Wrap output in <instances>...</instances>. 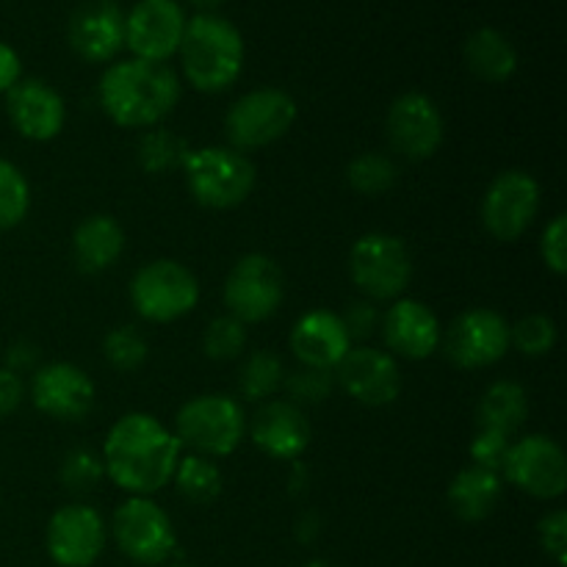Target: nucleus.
<instances>
[{"label": "nucleus", "instance_id": "nucleus-13", "mask_svg": "<svg viewBox=\"0 0 567 567\" xmlns=\"http://www.w3.org/2000/svg\"><path fill=\"white\" fill-rule=\"evenodd\" d=\"M385 131L399 155L410 161H426L441 150L446 122L430 94L404 92L388 109Z\"/></svg>", "mask_w": 567, "mask_h": 567}, {"label": "nucleus", "instance_id": "nucleus-29", "mask_svg": "<svg viewBox=\"0 0 567 567\" xmlns=\"http://www.w3.org/2000/svg\"><path fill=\"white\" fill-rule=\"evenodd\" d=\"M177 493L192 504H210L221 493V471L216 463L203 454H186L177 460L175 476Z\"/></svg>", "mask_w": 567, "mask_h": 567}, {"label": "nucleus", "instance_id": "nucleus-1", "mask_svg": "<svg viewBox=\"0 0 567 567\" xmlns=\"http://www.w3.org/2000/svg\"><path fill=\"white\" fill-rule=\"evenodd\" d=\"M181 441L155 415L127 413L109 430L103 468L131 496H150L169 485L181 460Z\"/></svg>", "mask_w": 567, "mask_h": 567}, {"label": "nucleus", "instance_id": "nucleus-12", "mask_svg": "<svg viewBox=\"0 0 567 567\" xmlns=\"http://www.w3.org/2000/svg\"><path fill=\"white\" fill-rule=\"evenodd\" d=\"M540 210V183L520 169L502 172L482 197V225L498 241H518Z\"/></svg>", "mask_w": 567, "mask_h": 567}, {"label": "nucleus", "instance_id": "nucleus-34", "mask_svg": "<svg viewBox=\"0 0 567 567\" xmlns=\"http://www.w3.org/2000/svg\"><path fill=\"white\" fill-rule=\"evenodd\" d=\"M509 347H515L526 358H543L557 347V324L551 316H524L520 321L509 324Z\"/></svg>", "mask_w": 567, "mask_h": 567}, {"label": "nucleus", "instance_id": "nucleus-41", "mask_svg": "<svg viewBox=\"0 0 567 567\" xmlns=\"http://www.w3.org/2000/svg\"><path fill=\"white\" fill-rule=\"evenodd\" d=\"M540 532V546L548 557L559 567L567 565V513L565 509H554L537 526Z\"/></svg>", "mask_w": 567, "mask_h": 567}, {"label": "nucleus", "instance_id": "nucleus-47", "mask_svg": "<svg viewBox=\"0 0 567 567\" xmlns=\"http://www.w3.org/2000/svg\"><path fill=\"white\" fill-rule=\"evenodd\" d=\"M169 567H192V565H169Z\"/></svg>", "mask_w": 567, "mask_h": 567}, {"label": "nucleus", "instance_id": "nucleus-8", "mask_svg": "<svg viewBox=\"0 0 567 567\" xmlns=\"http://www.w3.org/2000/svg\"><path fill=\"white\" fill-rule=\"evenodd\" d=\"M349 275L369 299H396L413 277V258L402 238L365 233L349 252Z\"/></svg>", "mask_w": 567, "mask_h": 567}, {"label": "nucleus", "instance_id": "nucleus-37", "mask_svg": "<svg viewBox=\"0 0 567 567\" xmlns=\"http://www.w3.org/2000/svg\"><path fill=\"white\" fill-rule=\"evenodd\" d=\"M105 476L103 457H97L89 449H72L61 463V482L72 493H89L100 485Z\"/></svg>", "mask_w": 567, "mask_h": 567}, {"label": "nucleus", "instance_id": "nucleus-39", "mask_svg": "<svg viewBox=\"0 0 567 567\" xmlns=\"http://www.w3.org/2000/svg\"><path fill=\"white\" fill-rule=\"evenodd\" d=\"M540 255L546 269H551L554 275L563 277L567 271V219L565 214L554 216L548 221V227L543 230L540 238Z\"/></svg>", "mask_w": 567, "mask_h": 567}, {"label": "nucleus", "instance_id": "nucleus-14", "mask_svg": "<svg viewBox=\"0 0 567 567\" xmlns=\"http://www.w3.org/2000/svg\"><path fill=\"white\" fill-rule=\"evenodd\" d=\"M509 352V321L491 308L460 313L446 330V358L465 371L496 365Z\"/></svg>", "mask_w": 567, "mask_h": 567}, {"label": "nucleus", "instance_id": "nucleus-7", "mask_svg": "<svg viewBox=\"0 0 567 567\" xmlns=\"http://www.w3.org/2000/svg\"><path fill=\"white\" fill-rule=\"evenodd\" d=\"M131 302L142 319L166 324L192 313L199 302V282L183 264L169 258L142 266L131 280Z\"/></svg>", "mask_w": 567, "mask_h": 567}, {"label": "nucleus", "instance_id": "nucleus-40", "mask_svg": "<svg viewBox=\"0 0 567 567\" xmlns=\"http://www.w3.org/2000/svg\"><path fill=\"white\" fill-rule=\"evenodd\" d=\"M341 321L349 341L363 343L365 338H371L377 330H380L382 316L377 313V308L369 302V299H358V302L347 305V310L341 313Z\"/></svg>", "mask_w": 567, "mask_h": 567}, {"label": "nucleus", "instance_id": "nucleus-6", "mask_svg": "<svg viewBox=\"0 0 567 567\" xmlns=\"http://www.w3.org/2000/svg\"><path fill=\"white\" fill-rule=\"evenodd\" d=\"M297 122V103L288 92L275 86L252 89L230 105L225 133L233 150H260L280 142Z\"/></svg>", "mask_w": 567, "mask_h": 567}, {"label": "nucleus", "instance_id": "nucleus-4", "mask_svg": "<svg viewBox=\"0 0 567 567\" xmlns=\"http://www.w3.org/2000/svg\"><path fill=\"white\" fill-rule=\"evenodd\" d=\"M183 175L192 197L214 210L238 208L258 183L252 161L233 147L192 150L183 164Z\"/></svg>", "mask_w": 567, "mask_h": 567}, {"label": "nucleus", "instance_id": "nucleus-3", "mask_svg": "<svg viewBox=\"0 0 567 567\" xmlns=\"http://www.w3.org/2000/svg\"><path fill=\"white\" fill-rule=\"evenodd\" d=\"M183 75L197 92L216 94L230 89L244 70V37L227 17L199 11L186 20L181 39Z\"/></svg>", "mask_w": 567, "mask_h": 567}, {"label": "nucleus", "instance_id": "nucleus-2", "mask_svg": "<svg viewBox=\"0 0 567 567\" xmlns=\"http://www.w3.org/2000/svg\"><path fill=\"white\" fill-rule=\"evenodd\" d=\"M181 100V78L144 59L114 61L100 78V105L120 127H158Z\"/></svg>", "mask_w": 567, "mask_h": 567}, {"label": "nucleus", "instance_id": "nucleus-22", "mask_svg": "<svg viewBox=\"0 0 567 567\" xmlns=\"http://www.w3.org/2000/svg\"><path fill=\"white\" fill-rule=\"evenodd\" d=\"M388 349L399 358L426 360L441 343V321L419 299H396L380 321Z\"/></svg>", "mask_w": 567, "mask_h": 567}, {"label": "nucleus", "instance_id": "nucleus-31", "mask_svg": "<svg viewBox=\"0 0 567 567\" xmlns=\"http://www.w3.org/2000/svg\"><path fill=\"white\" fill-rule=\"evenodd\" d=\"M396 177V161L382 153H360L347 166L349 186L365 197H380V194L391 192Z\"/></svg>", "mask_w": 567, "mask_h": 567}, {"label": "nucleus", "instance_id": "nucleus-30", "mask_svg": "<svg viewBox=\"0 0 567 567\" xmlns=\"http://www.w3.org/2000/svg\"><path fill=\"white\" fill-rule=\"evenodd\" d=\"M188 153L192 147L177 133L166 127H150L138 142V166L147 175H166L172 169H183Z\"/></svg>", "mask_w": 567, "mask_h": 567}, {"label": "nucleus", "instance_id": "nucleus-35", "mask_svg": "<svg viewBox=\"0 0 567 567\" xmlns=\"http://www.w3.org/2000/svg\"><path fill=\"white\" fill-rule=\"evenodd\" d=\"M244 347H247V330H244L241 321L233 319L230 313L219 316V319H214L205 327L203 349L210 360H219V363L236 360L241 358Z\"/></svg>", "mask_w": 567, "mask_h": 567}, {"label": "nucleus", "instance_id": "nucleus-43", "mask_svg": "<svg viewBox=\"0 0 567 567\" xmlns=\"http://www.w3.org/2000/svg\"><path fill=\"white\" fill-rule=\"evenodd\" d=\"M17 81H22V64L20 55L11 44L0 42V94L9 92Z\"/></svg>", "mask_w": 567, "mask_h": 567}, {"label": "nucleus", "instance_id": "nucleus-20", "mask_svg": "<svg viewBox=\"0 0 567 567\" xmlns=\"http://www.w3.org/2000/svg\"><path fill=\"white\" fill-rule=\"evenodd\" d=\"M6 114L14 131L28 142H50L64 131V97L37 78L17 81L6 92Z\"/></svg>", "mask_w": 567, "mask_h": 567}, {"label": "nucleus", "instance_id": "nucleus-27", "mask_svg": "<svg viewBox=\"0 0 567 567\" xmlns=\"http://www.w3.org/2000/svg\"><path fill=\"white\" fill-rule=\"evenodd\" d=\"M526 415H529V396L524 385L509 380L493 382L476 408V421L482 430H496L507 437H513L524 426Z\"/></svg>", "mask_w": 567, "mask_h": 567}, {"label": "nucleus", "instance_id": "nucleus-28", "mask_svg": "<svg viewBox=\"0 0 567 567\" xmlns=\"http://www.w3.org/2000/svg\"><path fill=\"white\" fill-rule=\"evenodd\" d=\"M282 380H286V365L269 349H258L244 360L241 371H238V391L247 402H269L277 391H280Z\"/></svg>", "mask_w": 567, "mask_h": 567}, {"label": "nucleus", "instance_id": "nucleus-33", "mask_svg": "<svg viewBox=\"0 0 567 567\" xmlns=\"http://www.w3.org/2000/svg\"><path fill=\"white\" fill-rule=\"evenodd\" d=\"M103 358L109 360L111 369L131 374V371L142 369L150 358V343L136 327H114L109 336L103 338Z\"/></svg>", "mask_w": 567, "mask_h": 567}, {"label": "nucleus", "instance_id": "nucleus-9", "mask_svg": "<svg viewBox=\"0 0 567 567\" xmlns=\"http://www.w3.org/2000/svg\"><path fill=\"white\" fill-rule=\"evenodd\" d=\"M114 540L120 551L138 565L166 563L177 548L169 515L150 496H131L116 507Z\"/></svg>", "mask_w": 567, "mask_h": 567}, {"label": "nucleus", "instance_id": "nucleus-44", "mask_svg": "<svg viewBox=\"0 0 567 567\" xmlns=\"http://www.w3.org/2000/svg\"><path fill=\"white\" fill-rule=\"evenodd\" d=\"M39 360V349L28 341H17L9 347V354H6V369L20 374V371L33 369Z\"/></svg>", "mask_w": 567, "mask_h": 567}, {"label": "nucleus", "instance_id": "nucleus-24", "mask_svg": "<svg viewBox=\"0 0 567 567\" xmlns=\"http://www.w3.org/2000/svg\"><path fill=\"white\" fill-rule=\"evenodd\" d=\"M125 252V230L109 214H94L83 219L72 233V255L78 269L105 271Z\"/></svg>", "mask_w": 567, "mask_h": 567}, {"label": "nucleus", "instance_id": "nucleus-11", "mask_svg": "<svg viewBox=\"0 0 567 567\" xmlns=\"http://www.w3.org/2000/svg\"><path fill=\"white\" fill-rule=\"evenodd\" d=\"M502 474L509 485L546 502L565 496L567 491V457L563 446L548 435H526L509 443Z\"/></svg>", "mask_w": 567, "mask_h": 567}, {"label": "nucleus", "instance_id": "nucleus-19", "mask_svg": "<svg viewBox=\"0 0 567 567\" xmlns=\"http://www.w3.org/2000/svg\"><path fill=\"white\" fill-rule=\"evenodd\" d=\"M31 402L55 421H83L94 408V382L75 363H48L33 374Z\"/></svg>", "mask_w": 567, "mask_h": 567}, {"label": "nucleus", "instance_id": "nucleus-45", "mask_svg": "<svg viewBox=\"0 0 567 567\" xmlns=\"http://www.w3.org/2000/svg\"><path fill=\"white\" fill-rule=\"evenodd\" d=\"M194 6H199V9H216L219 3H225V0H192Z\"/></svg>", "mask_w": 567, "mask_h": 567}, {"label": "nucleus", "instance_id": "nucleus-32", "mask_svg": "<svg viewBox=\"0 0 567 567\" xmlns=\"http://www.w3.org/2000/svg\"><path fill=\"white\" fill-rule=\"evenodd\" d=\"M31 210V186L20 166L0 158V233L14 230Z\"/></svg>", "mask_w": 567, "mask_h": 567}, {"label": "nucleus", "instance_id": "nucleus-5", "mask_svg": "<svg viewBox=\"0 0 567 567\" xmlns=\"http://www.w3.org/2000/svg\"><path fill=\"white\" fill-rule=\"evenodd\" d=\"M247 435V415L241 404L221 393H205L181 408L175 419V437L181 446L203 457H227Z\"/></svg>", "mask_w": 567, "mask_h": 567}, {"label": "nucleus", "instance_id": "nucleus-21", "mask_svg": "<svg viewBox=\"0 0 567 567\" xmlns=\"http://www.w3.org/2000/svg\"><path fill=\"white\" fill-rule=\"evenodd\" d=\"M255 446L271 460H297L310 446V424L299 404L286 399H269L247 424Z\"/></svg>", "mask_w": 567, "mask_h": 567}, {"label": "nucleus", "instance_id": "nucleus-46", "mask_svg": "<svg viewBox=\"0 0 567 567\" xmlns=\"http://www.w3.org/2000/svg\"><path fill=\"white\" fill-rule=\"evenodd\" d=\"M305 567H330L327 563H321V559H313V563H308Z\"/></svg>", "mask_w": 567, "mask_h": 567}, {"label": "nucleus", "instance_id": "nucleus-42", "mask_svg": "<svg viewBox=\"0 0 567 567\" xmlns=\"http://www.w3.org/2000/svg\"><path fill=\"white\" fill-rule=\"evenodd\" d=\"M22 399H25V385H22L20 374H14V371L3 365L0 369V419H9L20 408Z\"/></svg>", "mask_w": 567, "mask_h": 567}, {"label": "nucleus", "instance_id": "nucleus-36", "mask_svg": "<svg viewBox=\"0 0 567 567\" xmlns=\"http://www.w3.org/2000/svg\"><path fill=\"white\" fill-rule=\"evenodd\" d=\"M282 385H286L288 396H291L293 404H319L332 396L338 382H336V371L308 369V365H302L299 371L288 374L286 380H282Z\"/></svg>", "mask_w": 567, "mask_h": 567}, {"label": "nucleus", "instance_id": "nucleus-16", "mask_svg": "<svg viewBox=\"0 0 567 567\" xmlns=\"http://www.w3.org/2000/svg\"><path fill=\"white\" fill-rule=\"evenodd\" d=\"M105 548L103 515L86 504H66L48 524V554L59 567H92Z\"/></svg>", "mask_w": 567, "mask_h": 567}, {"label": "nucleus", "instance_id": "nucleus-26", "mask_svg": "<svg viewBox=\"0 0 567 567\" xmlns=\"http://www.w3.org/2000/svg\"><path fill=\"white\" fill-rule=\"evenodd\" d=\"M465 64L480 81L504 83L518 70V50L498 28H476L465 39Z\"/></svg>", "mask_w": 567, "mask_h": 567}, {"label": "nucleus", "instance_id": "nucleus-25", "mask_svg": "<svg viewBox=\"0 0 567 567\" xmlns=\"http://www.w3.org/2000/svg\"><path fill=\"white\" fill-rule=\"evenodd\" d=\"M504 496V480L496 471L465 465L449 485V507L460 520H485Z\"/></svg>", "mask_w": 567, "mask_h": 567}, {"label": "nucleus", "instance_id": "nucleus-23", "mask_svg": "<svg viewBox=\"0 0 567 567\" xmlns=\"http://www.w3.org/2000/svg\"><path fill=\"white\" fill-rule=\"evenodd\" d=\"M349 349H352V341L343 330L341 316L330 310H310L291 330L293 358L308 369L336 371Z\"/></svg>", "mask_w": 567, "mask_h": 567}, {"label": "nucleus", "instance_id": "nucleus-10", "mask_svg": "<svg viewBox=\"0 0 567 567\" xmlns=\"http://www.w3.org/2000/svg\"><path fill=\"white\" fill-rule=\"evenodd\" d=\"M282 297H286V280L280 266L269 255H244L225 280V305L233 319L241 324H255L275 316Z\"/></svg>", "mask_w": 567, "mask_h": 567}, {"label": "nucleus", "instance_id": "nucleus-38", "mask_svg": "<svg viewBox=\"0 0 567 567\" xmlns=\"http://www.w3.org/2000/svg\"><path fill=\"white\" fill-rule=\"evenodd\" d=\"M509 437L502 435V432L496 430H482L474 435V441H471V465H480V468H487V471H496V474H502L504 468V460H507V452H509Z\"/></svg>", "mask_w": 567, "mask_h": 567}, {"label": "nucleus", "instance_id": "nucleus-15", "mask_svg": "<svg viewBox=\"0 0 567 567\" xmlns=\"http://www.w3.org/2000/svg\"><path fill=\"white\" fill-rule=\"evenodd\" d=\"M186 20L177 0H138L125 14V48L133 59L164 64L181 48Z\"/></svg>", "mask_w": 567, "mask_h": 567}, {"label": "nucleus", "instance_id": "nucleus-18", "mask_svg": "<svg viewBox=\"0 0 567 567\" xmlns=\"http://www.w3.org/2000/svg\"><path fill=\"white\" fill-rule=\"evenodd\" d=\"M66 37L83 61H114L125 48V11L116 0H83L72 11Z\"/></svg>", "mask_w": 567, "mask_h": 567}, {"label": "nucleus", "instance_id": "nucleus-17", "mask_svg": "<svg viewBox=\"0 0 567 567\" xmlns=\"http://www.w3.org/2000/svg\"><path fill=\"white\" fill-rule=\"evenodd\" d=\"M336 382L360 404L369 408H385L396 402L402 391V374L396 360L388 352L374 347H352L347 358L338 363Z\"/></svg>", "mask_w": 567, "mask_h": 567}]
</instances>
